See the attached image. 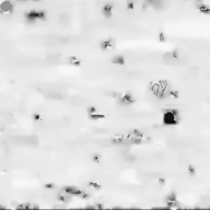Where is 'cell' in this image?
Masks as SVG:
<instances>
[{
	"instance_id": "cell-7",
	"label": "cell",
	"mask_w": 210,
	"mask_h": 210,
	"mask_svg": "<svg viewBox=\"0 0 210 210\" xmlns=\"http://www.w3.org/2000/svg\"><path fill=\"white\" fill-rule=\"evenodd\" d=\"M198 9L202 13H203V14L208 15V14H209V13H210V8H208V6H206V5L203 4V3H199V4H198Z\"/></svg>"
},
{
	"instance_id": "cell-1",
	"label": "cell",
	"mask_w": 210,
	"mask_h": 210,
	"mask_svg": "<svg viewBox=\"0 0 210 210\" xmlns=\"http://www.w3.org/2000/svg\"><path fill=\"white\" fill-rule=\"evenodd\" d=\"M163 122L166 125H176L178 122V113L176 110H167L163 114Z\"/></svg>"
},
{
	"instance_id": "cell-10",
	"label": "cell",
	"mask_w": 210,
	"mask_h": 210,
	"mask_svg": "<svg viewBox=\"0 0 210 210\" xmlns=\"http://www.w3.org/2000/svg\"><path fill=\"white\" fill-rule=\"evenodd\" d=\"M90 117L92 118V119H101V118L103 117V115H101V114H98L97 112H95V113H90Z\"/></svg>"
},
{
	"instance_id": "cell-4",
	"label": "cell",
	"mask_w": 210,
	"mask_h": 210,
	"mask_svg": "<svg viewBox=\"0 0 210 210\" xmlns=\"http://www.w3.org/2000/svg\"><path fill=\"white\" fill-rule=\"evenodd\" d=\"M44 17L43 16V12H29L27 16H26V18H27L29 21H35V20H39V19H42Z\"/></svg>"
},
{
	"instance_id": "cell-2",
	"label": "cell",
	"mask_w": 210,
	"mask_h": 210,
	"mask_svg": "<svg viewBox=\"0 0 210 210\" xmlns=\"http://www.w3.org/2000/svg\"><path fill=\"white\" fill-rule=\"evenodd\" d=\"M64 193L67 194L70 196H81L83 195V192L77 187L75 186H66L63 189Z\"/></svg>"
},
{
	"instance_id": "cell-11",
	"label": "cell",
	"mask_w": 210,
	"mask_h": 210,
	"mask_svg": "<svg viewBox=\"0 0 210 210\" xmlns=\"http://www.w3.org/2000/svg\"><path fill=\"white\" fill-rule=\"evenodd\" d=\"M89 185H90V186L92 187V188L94 189V190H98V189H100V186L98 185V183H94V182L92 183V182H91V183L89 184Z\"/></svg>"
},
{
	"instance_id": "cell-5",
	"label": "cell",
	"mask_w": 210,
	"mask_h": 210,
	"mask_svg": "<svg viewBox=\"0 0 210 210\" xmlns=\"http://www.w3.org/2000/svg\"><path fill=\"white\" fill-rule=\"evenodd\" d=\"M0 9H1L4 13H9L10 12L12 11V3H10L9 1H7V2L3 3L1 7H0Z\"/></svg>"
},
{
	"instance_id": "cell-13",
	"label": "cell",
	"mask_w": 210,
	"mask_h": 210,
	"mask_svg": "<svg viewBox=\"0 0 210 210\" xmlns=\"http://www.w3.org/2000/svg\"><path fill=\"white\" fill-rule=\"evenodd\" d=\"M197 2H198V4H199V3H202L203 0H197Z\"/></svg>"
},
{
	"instance_id": "cell-3",
	"label": "cell",
	"mask_w": 210,
	"mask_h": 210,
	"mask_svg": "<svg viewBox=\"0 0 210 210\" xmlns=\"http://www.w3.org/2000/svg\"><path fill=\"white\" fill-rule=\"evenodd\" d=\"M120 102L122 105H130L131 103H133L134 102V98L132 97V95L130 94H126L123 96H121L120 98Z\"/></svg>"
},
{
	"instance_id": "cell-6",
	"label": "cell",
	"mask_w": 210,
	"mask_h": 210,
	"mask_svg": "<svg viewBox=\"0 0 210 210\" xmlns=\"http://www.w3.org/2000/svg\"><path fill=\"white\" fill-rule=\"evenodd\" d=\"M112 62L116 65H123L125 62V60H124V58L122 56L117 55V56H115V57L112 59Z\"/></svg>"
},
{
	"instance_id": "cell-9",
	"label": "cell",
	"mask_w": 210,
	"mask_h": 210,
	"mask_svg": "<svg viewBox=\"0 0 210 210\" xmlns=\"http://www.w3.org/2000/svg\"><path fill=\"white\" fill-rule=\"evenodd\" d=\"M68 62H69V63H70L71 65H73V66H79V65L81 64L80 59H78L76 57H75V56L69 58Z\"/></svg>"
},
{
	"instance_id": "cell-12",
	"label": "cell",
	"mask_w": 210,
	"mask_h": 210,
	"mask_svg": "<svg viewBox=\"0 0 210 210\" xmlns=\"http://www.w3.org/2000/svg\"><path fill=\"white\" fill-rule=\"evenodd\" d=\"M105 12H106V13H105L106 16H109L111 15V12H112V8H111V7H109V6L106 7V8H105Z\"/></svg>"
},
{
	"instance_id": "cell-8",
	"label": "cell",
	"mask_w": 210,
	"mask_h": 210,
	"mask_svg": "<svg viewBox=\"0 0 210 210\" xmlns=\"http://www.w3.org/2000/svg\"><path fill=\"white\" fill-rule=\"evenodd\" d=\"M111 47H113V42H112L111 40H104L102 42V44H101V48L104 49V50H106V49H108V48H110Z\"/></svg>"
}]
</instances>
